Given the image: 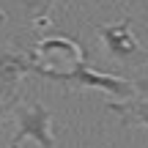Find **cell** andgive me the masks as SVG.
<instances>
[{
	"label": "cell",
	"mask_w": 148,
	"mask_h": 148,
	"mask_svg": "<svg viewBox=\"0 0 148 148\" xmlns=\"http://www.w3.org/2000/svg\"><path fill=\"white\" fill-rule=\"evenodd\" d=\"M36 74L44 79H52V82H60V85H69V88H77V90H101L107 96H115L118 101H126L134 96V79L129 77H121V74H107V71H99V69H90L88 63L79 66L74 71H44L36 66Z\"/></svg>",
	"instance_id": "obj_1"
},
{
	"label": "cell",
	"mask_w": 148,
	"mask_h": 148,
	"mask_svg": "<svg viewBox=\"0 0 148 148\" xmlns=\"http://www.w3.org/2000/svg\"><path fill=\"white\" fill-rule=\"evenodd\" d=\"M104 49L110 52V58L121 60L123 66H143L148 63V49L137 41L132 30V16H123L118 22H107V25L96 27Z\"/></svg>",
	"instance_id": "obj_2"
},
{
	"label": "cell",
	"mask_w": 148,
	"mask_h": 148,
	"mask_svg": "<svg viewBox=\"0 0 148 148\" xmlns=\"http://www.w3.org/2000/svg\"><path fill=\"white\" fill-rule=\"evenodd\" d=\"M36 60L44 71H74L88 63L82 44L69 36H47L36 44Z\"/></svg>",
	"instance_id": "obj_3"
},
{
	"label": "cell",
	"mask_w": 148,
	"mask_h": 148,
	"mask_svg": "<svg viewBox=\"0 0 148 148\" xmlns=\"http://www.w3.org/2000/svg\"><path fill=\"white\" fill-rule=\"evenodd\" d=\"M16 132L11 140L22 143V140H33L38 148H55V134H52V112L41 104V101H30V104L16 107Z\"/></svg>",
	"instance_id": "obj_4"
},
{
	"label": "cell",
	"mask_w": 148,
	"mask_h": 148,
	"mask_svg": "<svg viewBox=\"0 0 148 148\" xmlns=\"http://www.w3.org/2000/svg\"><path fill=\"white\" fill-rule=\"evenodd\" d=\"M36 52L33 49H16L0 44V96L5 101H16V88L27 74H36Z\"/></svg>",
	"instance_id": "obj_5"
},
{
	"label": "cell",
	"mask_w": 148,
	"mask_h": 148,
	"mask_svg": "<svg viewBox=\"0 0 148 148\" xmlns=\"http://www.w3.org/2000/svg\"><path fill=\"white\" fill-rule=\"evenodd\" d=\"M104 110L115 112L123 126H145L148 129V77L134 79V96L126 101H107Z\"/></svg>",
	"instance_id": "obj_6"
},
{
	"label": "cell",
	"mask_w": 148,
	"mask_h": 148,
	"mask_svg": "<svg viewBox=\"0 0 148 148\" xmlns=\"http://www.w3.org/2000/svg\"><path fill=\"white\" fill-rule=\"evenodd\" d=\"M55 3L58 0H25V8L30 14V19L38 27H44V25H49V11L55 8Z\"/></svg>",
	"instance_id": "obj_7"
},
{
	"label": "cell",
	"mask_w": 148,
	"mask_h": 148,
	"mask_svg": "<svg viewBox=\"0 0 148 148\" xmlns=\"http://www.w3.org/2000/svg\"><path fill=\"white\" fill-rule=\"evenodd\" d=\"M16 101H5V99H0V123L5 121V115H8L11 112V107H14Z\"/></svg>",
	"instance_id": "obj_8"
},
{
	"label": "cell",
	"mask_w": 148,
	"mask_h": 148,
	"mask_svg": "<svg viewBox=\"0 0 148 148\" xmlns=\"http://www.w3.org/2000/svg\"><path fill=\"white\" fill-rule=\"evenodd\" d=\"M5 148H22V143H16V140H11V143L5 145Z\"/></svg>",
	"instance_id": "obj_9"
},
{
	"label": "cell",
	"mask_w": 148,
	"mask_h": 148,
	"mask_svg": "<svg viewBox=\"0 0 148 148\" xmlns=\"http://www.w3.org/2000/svg\"><path fill=\"white\" fill-rule=\"evenodd\" d=\"M0 22H5V14H3V11H0Z\"/></svg>",
	"instance_id": "obj_10"
}]
</instances>
